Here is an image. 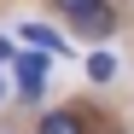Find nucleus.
Wrapping results in <instances>:
<instances>
[{
    "label": "nucleus",
    "mask_w": 134,
    "mask_h": 134,
    "mask_svg": "<svg viewBox=\"0 0 134 134\" xmlns=\"http://www.w3.org/2000/svg\"><path fill=\"white\" fill-rule=\"evenodd\" d=\"M58 6L76 18V29H82V35H105V29H111V12H105V0H58Z\"/></svg>",
    "instance_id": "nucleus-1"
},
{
    "label": "nucleus",
    "mask_w": 134,
    "mask_h": 134,
    "mask_svg": "<svg viewBox=\"0 0 134 134\" xmlns=\"http://www.w3.org/2000/svg\"><path fill=\"white\" fill-rule=\"evenodd\" d=\"M0 99H6V82H0Z\"/></svg>",
    "instance_id": "nucleus-7"
},
{
    "label": "nucleus",
    "mask_w": 134,
    "mask_h": 134,
    "mask_svg": "<svg viewBox=\"0 0 134 134\" xmlns=\"http://www.w3.org/2000/svg\"><path fill=\"white\" fill-rule=\"evenodd\" d=\"M41 134H82V122L70 111H47V117H41Z\"/></svg>",
    "instance_id": "nucleus-4"
},
{
    "label": "nucleus",
    "mask_w": 134,
    "mask_h": 134,
    "mask_svg": "<svg viewBox=\"0 0 134 134\" xmlns=\"http://www.w3.org/2000/svg\"><path fill=\"white\" fill-rule=\"evenodd\" d=\"M12 76H18V87H24V99H35L41 93V76H47V58L41 53H18L12 58Z\"/></svg>",
    "instance_id": "nucleus-2"
},
{
    "label": "nucleus",
    "mask_w": 134,
    "mask_h": 134,
    "mask_svg": "<svg viewBox=\"0 0 134 134\" xmlns=\"http://www.w3.org/2000/svg\"><path fill=\"white\" fill-rule=\"evenodd\" d=\"M87 76H93V82H111V76H117V58H111L105 47H99V53H87Z\"/></svg>",
    "instance_id": "nucleus-5"
},
{
    "label": "nucleus",
    "mask_w": 134,
    "mask_h": 134,
    "mask_svg": "<svg viewBox=\"0 0 134 134\" xmlns=\"http://www.w3.org/2000/svg\"><path fill=\"white\" fill-rule=\"evenodd\" d=\"M6 58H18V53H12V41H6V35H0V64H6Z\"/></svg>",
    "instance_id": "nucleus-6"
},
{
    "label": "nucleus",
    "mask_w": 134,
    "mask_h": 134,
    "mask_svg": "<svg viewBox=\"0 0 134 134\" xmlns=\"http://www.w3.org/2000/svg\"><path fill=\"white\" fill-rule=\"evenodd\" d=\"M24 47H35V53H64V35L47 29V24H24Z\"/></svg>",
    "instance_id": "nucleus-3"
}]
</instances>
